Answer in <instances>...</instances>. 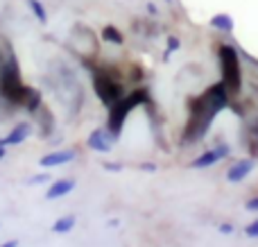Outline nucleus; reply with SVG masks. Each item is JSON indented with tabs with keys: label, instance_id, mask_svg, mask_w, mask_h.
Wrapping results in <instances>:
<instances>
[{
	"label": "nucleus",
	"instance_id": "obj_1",
	"mask_svg": "<svg viewBox=\"0 0 258 247\" xmlns=\"http://www.w3.org/2000/svg\"><path fill=\"white\" fill-rule=\"evenodd\" d=\"M229 102V89L224 86V82L211 86L202 98H197L195 102L190 104L192 113H190V122L186 127V141H197L204 136V132L209 130L213 116L224 109Z\"/></svg>",
	"mask_w": 258,
	"mask_h": 247
},
{
	"label": "nucleus",
	"instance_id": "obj_2",
	"mask_svg": "<svg viewBox=\"0 0 258 247\" xmlns=\"http://www.w3.org/2000/svg\"><path fill=\"white\" fill-rule=\"evenodd\" d=\"M0 98H5L14 107L25 104L27 86H23L21 82V71H18L14 54H9L5 61H0Z\"/></svg>",
	"mask_w": 258,
	"mask_h": 247
},
{
	"label": "nucleus",
	"instance_id": "obj_3",
	"mask_svg": "<svg viewBox=\"0 0 258 247\" xmlns=\"http://www.w3.org/2000/svg\"><path fill=\"white\" fill-rule=\"evenodd\" d=\"M143 102H147V91H134V93L125 95L122 100H118L113 107H109L111 111H109V118H107V132L113 139L120 136V130H122V125H125L129 111L136 109L138 104H143Z\"/></svg>",
	"mask_w": 258,
	"mask_h": 247
},
{
	"label": "nucleus",
	"instance_id": "obj_4",
	"mask_svg": "<svg viewBox=\"0 0 258 247\" xmlns=\"http://www.w3.org/2000/svg\"><path fill=\"white\" fill-rule=\"evenodd\" d=\"M220 66H222V82L231 93L240 91V61H238V52L231 45H222L220 48Z\"/></svg>",
	"mask_w": 258,
	"mask_h": 247
},
{
	"label": "nucleus",
	"instance_id": "obj_5",
	"mask_svg": "<svg viewBox=\"0 0 258 247\" xmlns=\"http://www.w3.org/2000/svg\"><path fill=\"white\" fill-rule=\"evenodd\" d=\"M93 89H95V93H98V98L102 100L107 107H113L118 100L125 98V93H122V86L118 84V82H113L109 75H102V73H95Z\"/></svg>",
	"mask_w": 258,
	"mask_h": 247
},
{
	"label": "nucleus",
	"instance_id": "obj_6",
	"mask_svg": "<svg viewBox=\"0 0 258 247\" xmlns=\"http://www.w3.org/2000/svg\"><path fill=\"white\" fill-rule=\"evenodd\" d=\"M229 154V145H218L215 150H209V152L200 154V157L192 161V168H209L213 163H218L220 159H224Z\"/></svg>",
	"mask_w": 258,
	"mask_h": 247
},
{
	"label": "nucleus",
	"instance_id": "obj_7",
	"mask_svg": "<svg viewBox=\"0 0 258 247\" xmlns=\"http://www.w3.org/2000/svg\"><path fill=\"white\" fill-rule=\"evenodd\" d=\"M75 159V150H59V152H50L45 157H41V166L43 168H54V166H63V163Z\"/></svg>",
	"mask_w": 258,
	"mask_h": 247
},
{
	"label": "nucleus",
	"instance_id": "obj_8",
	"mask_svg": "<svg viewBox=\"0 0 258 247\" xmlns=\"http://www.w3.org/2000/svg\"><path fill=\"white\" fill-rule=\"evenodd\" d=\"M30 132H32L30 122H18V125L14 127L7 136H5V139H0V145H18V143H23V141L30 136Z\"/></svg>",
	"mask_w": 258,
	"mask_h": 247
},
{
	"label": "nucleus",
	"instance_id": "obj_9",
	"mask_svg": "<svg viewBox=\"0 0 258 247\" xmlns=\"http://www.w3.org/2000/svg\"><path fill=\"white\" fill-rule=\"evenodd\" d=\"M251 170H254V161H251V159H240L238 163H233V166L229 168L227 179L229 181H242Z\"/></svg>",
	"mask_w": 258,
	"mask_h": 247
},
{
	"label": "nucleus",
	"instance_id": "obj_10",
	"mask_svg": "<svg viewBox=\"0 0 258 247\" xmlns=\"http://www.w3.org/2000/svg\"><path fill=\"white\" fill-rule=\"evenodd\" d=\"M73 189H75V181H73V179H57V181H52V184H50L48 191H45V198H48V200L63 198V195H68Z\"/></svg>",
	"mask_w": 258,
	"mask_h": 247
},
{
	"label": "nucleus",
	"instance_id": "obj_11",
	"mask_svg": "<svg viewBox=\"0 0 258 247\" xmlns=\"http://www.w3.org/2000/svg\"><path fill=\"white\" fill-rule=\"evenodd\" d=\"M86 143H89V148L95 150V152H109V150H111V143L107 141V132H104V130L91 132Z\"/></svg>",
	"mask_w": 258,
	"mask_h": 247
},
{
	"label": "nucleus",
	"instance_id": "obj_12",
	"mask_svg": "<svg viewBox=\"0 0 258 247\" xmlns=\"http://www.w3.org/2000/svg\"><path fill=\"white\" fill-rule=\"evenodd\" d=\"M102 39L107 41V43H113V45H122V43H125V36L120 34V30H118L116 25H104Z\"/></svg>",
	"mask_w": 258,
	"mask_h": 247
},
{
	"label": "nucleus",
	"instance_id": "obj_13",
	"mask_svg": "<svg viewBox=\"0 0 258 247\" xmlns=\"http://www.w3.org/2000/svg\"><path fill=\"white\" fill-rule=\"evenodd\" d=\"M211 25H213L215 30L231 32V30H233V18L229 16V14H215V16L211 18Z\"/></svg>",
	"mask_w": 258,
	"mask_h": 247
},
{
	"label": "nucleus",
	"instance_id": "obj_14",
	"mask_svg": "<svg viewBox=\"0 0 258 247\" xmlns=\"http://www.w3.org/2000/svg\"><path fill=\"white\" fill-rule=\"evenodd\" d=\"M73 227H75V216H63L52 225V231L54 234H68Z\"/></svg>",
	"mask_w": 258,
	"mask_h": 247
},
{
	"label": "nucleus",
	"instance_id": "obj_15",
	"mask_svg": "<svg viewBox=\"0 0 258 247\" xmlns=\"http://www.w3.org/2000/svg\"><path fill=\"white\" fill-rule=\"evenodd\" d=\"M41 107V93L34 89H27V98H25V109L30 113H34Z\"/></svg>",
	"mask_w": 258,
	"mask_h": 247
},
{
	"label": "nucleus",
	"instance_id": "obj_16",
	"mask_svg": "<svg viewBox=\"0 0 258 247\" xmlns=\"http://www.w3.org/2000/svg\"><path fill=\"white\" fill-rule=\"evenodd\" d=\"M27 5H30L32 14L36 16V21H39V23H48V12H45V7L41 5V0H27Z\"/></svg>",
	"mask_w": 258,
	"mask_h": 247
},
{
	"label": "nucleus",
	"instance_id": "obj_17",
	"mask_svg": "<svg viewBox=\"0 0 258 247\" xmlns=\"http://www.w3.org/2000/svg\"><path fill=\"white\" fill-rule=\"evenodd\" d=\"M174 50H179V39H177V36H170V39H168V52H165V57H168L170 52H174Z\"/></svg>",
	"mask_w": 258,
	"mask_h": 247
},
{
	"label": "nucleus",
	"instance_id": "obj_18",
	"mask_svg": "<svg viewBox=\"0 0 258 247\" xmlns=\"http://www.w3.org/2000/svg\"><path fill=\"white\" fill-rule=\"evenodd\" d=\"M245 234H247V236H251V238H258V220H254L249 227H247Z\"/></svg>",
	"mask_w": 258,
	"mask_h": 247
},
{
	"label": "nucleus",
	"instance_id": "obj_19",
	"mask_svg": "<svg viewBox=\"0 0 258 247\" xmlns=\"http://www.w3.org/2000/svg\"><path fill=\"white\" fill-rule=\"evenodd\" d=\"M48 179H50V175H34V177H30V184H45Z\"/></svg>",
	"mask_w": 258,
	"mask_h": 247
},
{
	"label": "nucleus",
	"instance_id": "obj_20",
	"mask_svg": "<svg viewBox=\"0 0 258 247\" xmlns=\"http://www.w3.org/2000/svg\"><path fill=\"white\" fill-rule=\"evenodd\" d=\"M104 170H109V172H120V170H122V163H104Z\"/></svg>",
	"mask_w": 258,
	"mask_h": 247
},
{
	"label": "nucleus",
	"instance_id": "obj_21",
	"mask_svg": "<svg viewBox=\"0 0 258 247\" xmlns=\"http://www.w3.org/2000/svg\"><path fill=\"white\" fill-rule=\"evenodd\" d=\"M247 209H249V211H258V198L249 200V202H247Z\"/></svg>",
	"mask_w": 258,
	"mask_h": 247
},
{
	"label": "nucleus",
	"instance_id": "obj_22",
	"mask_svg": "<svg viewBox=\"0 0 258 247\" xmlns=\"http://www.w3.org/2000/svg\"><path fill=\"white\" fill-rule=\"evenodd\" d=\"M141 168H143V170H147V172H154V170H156V166H154V163H143Z\"/></svg>",
	"mask_w": 258,
	"mask_h": 247
},
{
	"label": "nucleus",
	"instance_id": "obj_23",
	"mask_svg": "<svg viewBox=\"0 0 258 247\" xmlns=\"http://www.w3.org/2000/svg\"><path fill=\"white\" fill-rule=\"evenodd\" d=\"M220 231H222V234H231L233 227L231 225H222V227H220Z\"/></svg>",
	"mask_w": 258,
	"mask_h": 247
},
{
	"label": "nucleus",
	"instance_id": "obj_24",
	"mask_svg": "<svg viewBox=\"0 0 258 247\" xmlns=\"http://www.w3.org/2000/svg\"><path fill=\"white\" fill-rule=\"evenodd\" d=\"M0 247H18V240H7V243H3Z\"/></svg>",
	"mask_w": 258,
	"mask_h": 247
},
{
	"label": "nucleus",
	"instance_id": "obj_25",
	"mask_svg": "<svg viewBox=\"0 0 258 247\" xmlns=\"http://www.w3.org/2000/svg\"><path fill=\"white\" fill-rule=\"evenodd\" d=\"M147 12H150V14H156V7L150 3V5H147Z\"/></svg>",
	"mask_w": 258,
	"mask_h": 247
},
{
	"label": "nucleus",
	"instance_id": "obj_26",
	"mask_svg": "<svg viewBox=\"0 0 258 247\" xmlns=\"http://www.w3.org/2000/svg\"><path fill=\"white\" fill-rule=\"evenodd\" d=\"M5 154H7L5 152V145H0V159H5Z\"/></svg>",
	"mask_w": 258,
	"mask_h": 247
},
{
	"label": "nucleus",
	"instance_id": "obj_27",
	"mask_svg": "<svg viewBox=\"0 0 258 247\" xmlns=\"http://www.w3.org/2000/svg\"><path fill=\"white\" fill-rule=\"evenodd\" d=\"M168 3H170V0H168Z\"/></svg>",
	"mask_w": 258,
	"mask_h": 247
}]
</instances>
